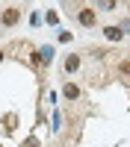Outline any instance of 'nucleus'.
Instances as JSON below:
<instances>
[{"mask_svg": "<svg viewBox=\"0 0 130 147\" xmlns=\"http://www.w3.org/2000/svg\"><path fill=\"white\" fill-rule=\"evenodd\" d=\"M77 21L83 24V27H95V9H80Z\"/></svg>", "mask_w": 130, "mask_h": 147, "instance_id": "obj_1", "label": "nucleus"}, {"mask_svg": "<svg viewBox=\"0 0 130 147\" xmlns=\"http://www.w3.org/2000/svg\"><path fill=\"white\" fill-rule=\"evenodd\" d=\"M18 18H21V12H18V9H6V12H3V24H6V27H15Z\"/></svg>", "mask_w": 130, "mask_h": 147, "instance_id": "obj_2", "label": "nucleus"}, {"mask_svg": "<svg viewBox=\"0 0 130 147\" xmlns=\"http://www.w3.org/2000/svg\"><path fill=\"white\" fill-rule=\"evenodd\" d=\"M103 32H106V38H110V41H121V38H124V32H121V27H106Z\"/></svg>", "mask_w": 130, "mask_h": 147, "instance_id": "obj_3", "label": "nucleus"}, {"mask_svg": "<svg viewBox=\"0 0 130 147\" xmlns=\"http://www.w3.org/2000/svg\"><path fill=\"white\" fill-rule=\"evenodd\" d=\"M62 94L68 97V100H74V97H80V88H77V85H71V82H68L65 88H62Z\"/></svg>", "mask_w": 130, "mask_h": 147, "instance_id": "obj_4", "label": "nucleus"}, {"mask_svg": "<svg viewBox=\"0 0 130 147\" xmlns=\"http://www.w3.org/2000/svg\"><path fill=\"white\" fill-rule=\"evenodd\" d=\"M77 68H80V59H77V56H74V53H71V56H68V59H65V71H68V74H71V71H77Z\"/></svg>", "mask_w": 130, "mask_h": 147, "instance_id": "obj_5", "label": "nucleus"}, {"mask_svg": "<svg viewBox=\"0 0 130 147\" xmlns=\"http://www.w3.org/2000/svg\"><path fill=\"white\" fill-rule=\"evenodd\" d=\"M39 59H42V62H53V47H42V50H39Z\"/></svg>", "mask_w": 130, "mask_h": 147, "instance_id": "obj_6", "label": "nucleus"}, {"mask_svg": "<svg viewBox=\"0 0 130 147\" xmlns=\"http://www.w3.org/2000/svg\"><path fill=\"white\" fill-rule=\"evenodd\" d=\"M98 6H101L103 12H112V9H115V0H98Z\"/></svg>", "mask_w": 130, "mask_h": 147, "instance_id": "obj_7", "label": "nucleus"}, {"mask_svg": "<svg viewBox=\"0 0 130 147\" xmlns=\"http://www.w3.org/2000/svg\"><path fill=\"white\" fill-rule=\"evenodd\" d=\"M24 147H39V141H35V138H27V141H24Z\"/></svg>", "mask_w": 130, "mask_h": 147, "instance_id": "obj_8", "label": "nucleus"}, {"mask_svg": "<svg viewBox=\"0 0 130 147\" xmlns=\"http://www.w3.org/2000/svg\"><path fill=\"white\" fill-rule=\"evenodd\" d=\"M121 32H130V21H124V24H121Z\"/></svg>", "mask_w": 130, "mask_h": 147, "instance_id": "obj_9", "label": "nucleus"}, {"mask_svg": "<svg viewBox=\"0 0 130 147\" xmlns=\"http://www.w3.org/2000/svg\"><path fill=\"white\" fill-rule=\"evenodd\" d=\"M121 71H124V74H130V62H124V65H121Z\"/></svg>", "mask_w": 130, "mask_h": 147, "instance_id": "obj_10", "label": "nucleus"}, {"mask_svg": "<svg viewBox=\"0 0 130 147\" xmlns=\"http://www.w3.org/2000/svg\"><path fill=\"white\" fill-rule=\"evenodd\" d=\"M0 59H3V53H0Z\"/></svg>", "mask_w": 130, "mask_h": 147, "instance_id": "obj_11", "label": "nucleus"}]
</instances>
